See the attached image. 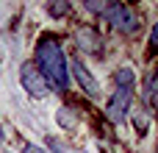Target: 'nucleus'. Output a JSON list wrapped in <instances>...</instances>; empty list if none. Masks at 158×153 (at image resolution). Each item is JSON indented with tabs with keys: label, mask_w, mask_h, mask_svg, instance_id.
<instances>
[{
	"label": "nucleus",
	"mask_w": 158,
	"mask_h": 153,
	"mask_svg": "<svg viewBox=\"0 0 158 153\" xmlns=\"http://www.w3.org/2000/svg\"><path fill=\"white\" fill-rule=\"evenodd\" d=\"M114 81H117V86H114V95H111L108 103H106V117H108L111 123H122V120L128 117L131 100H133V70H131V67L117 70V72H114Z\"/></svg>",
	"instance_id": "nucleus-2"
},
{
	"label": "nucleus",
	"mask_w": 158,
	"mask_h": 153,
	"mask_svg": "<svg viewBox=\"0 0 158 153\" xmlns=\"http://www.w3.org/2000/svg\"><path fill=\"white\" fill-rule=\"evenodd\" d=\"M150 47H153V50H158V22L153 25V31H150Z\"/></svg>",
	"instance_id": "nucleus-8"
},
{
	"label": "nucleus",
	"mask_w": 158,
	"mask_h": 153,
	"mask_svg": "<svg viewBox=\"0 0 158 153\" xmlns=\"http://www.w3.org/2000/svg\"><path fill=\"white\" fill-rule=\"evenodd\" d=\"M19 84H22V89L31 95V98H47L50 95V84H47V78L42 75V70L33 64V61H25L22 67H19Z\"/></svg>",
	"instance_id": "nucleus-4"
},
{
	"label": "nucleus",
	"mask_w": 158,
	"mask_h": 153,
	"mask_svg": "<svg viewBox=\"0 0 158 153\" xmlns=\"http://www.w3.org/2000/svg\"><path fill=\"white\" fill-rule=\"evenodd\" d=\"M3 139H6V137H3V128H0V145H3Z\"/></svg>",
	"instance_id": "nucleus-11"
},
{
	"label": "nucleus",
	"mask_w": 158,
	"mask_h": 153,
	"mask_svg": "<svg viewBox=\"0 0 158 153\" xmlns=\"http://www.w3.org/2000/svg\"><path fill=\"white\" fill-rule=\"evenodd\" d=\"M22 153H47V151H44V148H39V145H25Z\"/></svg>",
	"instance_id": "nucleus-9"
},
{
	"label": "nucleus",
	"mask_w": 158,
	"mask_h": 153,
	"mask_svg": "<svg viewBox=\"0 0 158 153\" xmlns=\"http://www.w3.org/2000/svg\"><path fill=\"white\" fill-rule=\"evenodd\" d=\"M75 45H78V50H83L89 56H103V36L92 25H83L75 31Z\"/></svg>",
	"instance_id": "nucleus-6"
},
{
	"label": "nucleus",
	"mask_w": 158,
	"mask_h": 153,
	"mask_svg": "<svg viewBox=\"0 0 158 153\" xmlns=\"http://www.w3.org/2000/svg\"><path fill=\"white\" fill-rule=\"evenodd\" d=\"M103 17L122 33H136L139 31V17L133 14V8L128 3H106Z\"/></svg>",
	"instance_id": "nucleus-3"
},
{
	"label": "nucleus",
	"mask_w": 158,
	"mask_h": 153,
	"mask_svg": "<svg viewBox=\"0 0 158 153\" xmlns=\"http://www.w3.org/2000/svg\"><path fill=\"white\" fill-rule=\"evenodd\" d=\"M33 64L42 70V75L47 78L50 89L64 92V89L69 86V64H67V56H64L58 39L44 36V39L36 45V61H33Z\"/></svg>",
	"instance_id": "nucleus-1"
},
{
	"label": "nucleus",
	"mask_w": 158,
	"mask_h": 153,
	"mask_svg": "<svg viewBox=\"0 0 158 153\" xmlns=\"http://www.w3.org/2000/svg\"><path fill=\"white\" fill-rule=\"evenodd\" d=\"M153 100H156V106H158V84H156V89H153Z\"/></svg>",
	"instance_id": "nucleus-10"
},
{
	"label": "nucleus",
	"mask_w": 158,
	"mask_h": 153,
	"mask_svg": "<svg viewBox=\"0 0 158 153\" xmlns=\"http://www.w3.org/2000/svg\"><path fill=\"white\" fill-rule=\"evenodd\" d=\"M47 14L50 17H64V14H69V3H50Z\"/></svg>",
	"instance_id": "nucleus-7"
},
{
	"label": "nucleus",
	"mask_w": 158,
	"mask_h": 153,
	"mask_svg": "<svg viewBox=\"0 0 158 153\" xmlns=\"http://www.w3.org/2000/svg\"><path fill=\"white\" fill-rule=\"evenodd\" d=\"M67 64H69V75L78 81V89H83L89 98H97V95H100V84H97V78L92 75V70H89L78 56H75V59H69Z\"/></svg>",
	"instance_id": "nucleus-5"
}]
</instances>
